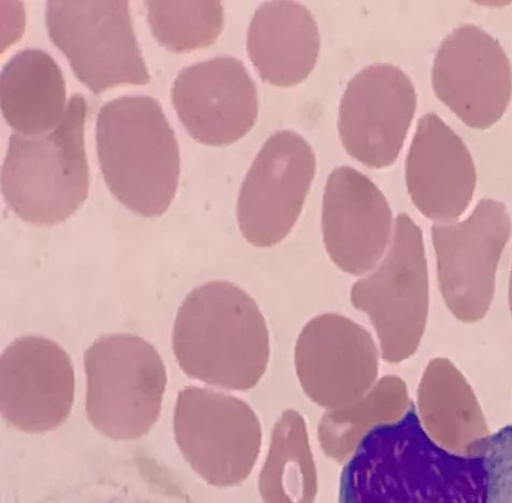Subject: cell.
Wrapping results in <instances>:
<instances>
[{
  "mask_svg": "<svg viewBox=\"0 0 512 503\" xmlns=\"http://www.w3.org/2000/svg\"><path fill=\"white\" fill-rule=\"evenodd\" d=\"M437 98L465 125L501 121L512 96V69L501 43L482 28L462 25L440 45L432 68Z\"/></svg>",
  "mask_w": 512,
  "mask_h": 503,
  "instance_id": "4fadbf2b",
  "label": "cell"
},
{
  "mask_svg": "<svg viewBox=\"0 0 512 503\" xmlns=\"http://www.w3.org/2000/svg\"><path fill=\"white\" fill-rule=\"evenodd\" d=\"M83 359L93 427L118 441L146 436L160 419L168 381L160 353L138 336L110 334L95 340Z\"/></svg>",
  "mask_w": 512,
  "mask_h": 503,
  "instance_id": "5b68a950",
  "label": "cell"
},
{
  "mask_svg": "<svg viewBox=\"0 0 512 503\" xmlns=\"http://www.w3.org/2000/svg\"><path fill=\"white\" fill-rule=\"evenodd\" d=\"M294 362L306 396L327 411L352 405L378 381L379 351L372 335L337 313L318 315L305 325Z\"/></svg>",
  "mask_w": 512,
  "mask_h": 503,
  "instance_id": "7c38bea8",
  "label": "cell"
},
{
  "mask_svg": "<svg viewBox=\"0 0 512 503\" xmlns=\"http://www.w3.org/2000/svg\"><path fill=\"white\" fill-rule=\"evenodd\" d=\"M418 96L405 71L391 64L362 69L347 85L338 112V133L355 161L374 169L392 166L414 121Z\"/></svg>",
  "mask_w": 512,
  "mask_h": 503,
  "instance_id": "8fae6325",
  "label": "cell"
},
{
  "mask_svg": "<svg viewBox=\"0 0 512 503\" xmlns=\"http://www.w3.org/2000/svg\"><path fill=\"white\" fill-rule=\"evenodd\" d=\"M46 24L51 41L93 93L149 83L125 0H50Z\"/></svg>",
  "mask_w": 512,
  "mask_h": 503,
  "instance_id": "52a82bcc",
  "label": "cell"
},
{
  "mask_svg": "<svg viewBox=\"0 0 512 503\" xmlns=\"http://www.w3.org/2000/svg\"><path fill=\"white\" fill-rule=\"evenodd\" d=\"M321 225L333 263L351 276L363 277L386 255L395 222L378 186L361 171L340 166L325 184Z\"/></svg>",
  "mask_w": 512,
  "mask_h": 503,
  "instance_id": "2e32d148",
  "label": "cell"
},
{
  "mask_svg": "<svg viewBox=\"0 0 512 503\" xmlns=\"http://www.w3.org/2000/svg\"><path fill=\"white\" fill-rule=\"evenodd\" d=\"M75 388L73 362L51 339L18 338L0 359V410L24 433H48L64 424L74 406Z\"/></svg>",
  "mask_w": 512,
  "mask_h": 503,
  "instance_id": "5bb4252c",
  "label": "cell"
},
{
  "mask_svg": "<svg viewBox=\"0 0 512 503\" xmlns=\"http://www.w3.org/2000/svg\"><path fill=\"white\" fill-rule=\"evenodd\" d=\"M318 470L304 416L293 409L282 412L259 477L264 503H315Z\"/></svg>",
  "mask_w": 512,
  "mask_h": 503,
  "instance_id": "44dd1931",
  "label": "cell"
},
{
  "mask_svg": "<svg viewBox=\"0 0 512 503\" xmlns=\"http://www.w3.org/2000/svg\"><path fill=\"white\" fill-rule=\"evenodd\" d=\"M339 503H512V426L455 453L412 404L361 441L340 474Z\"/></svg>",
  "mask_w": 512,
  "mask_h": 503,
  "instance_id": "6da1fadb",
  "label": "cell"
},
{
  "mask_svg": "<svg viewBox=\"0 0 512 503\" xmlns=\"http://www.w3.org/2000/svg\"><path fill=\"white\" fill-rule=\"evenodd\" d=\"M405 179L412 203L436 223L458 221L477 185L474 158L462 138L435 113L418 123L406 157Z\"/></svg>",
  "mask_w": 512,
  "mask_h": 503,
  "instance_id": "e0dca14e",
  "label": "cell"
},
{
  "mask_svg": "<svg viewBox=\"0 0 512 503\" xmlns=\"http://www.w3.org/2000/svg\"><path fill=\"white\" fill-rule=\"evenodd\" d=\"M350 296L371 320L384 361L402 363L417 352L428 323L430 282L423 234L409 215H398L386 255L353 284Z\"/></svg>",
  "mask_w": 512,
  "mask_h": 503,
  "instance_id": "8992f818",
  "label": "cell"
},
{
  "mask_svg": "<svg viewBox=\"0 0 512 503\" xmlns=\"http://www.w3.org/2000/svg\"><path fill=\"white\" fill-rule=\"evenodd\" d=\"M95 134L99 167L112 195L140 217H161L176 197L180 152L158 100H111L97 114Z\"/></svg>",
  "mask_w": 512,
  "mask_h": 503,
  "instance_id": "3957f363",
  "label": "cell"
},
{
  "mask_svg": "<svg viewBox=\"0 0 512 503\" xmlns=\"http://www.w3.org/2000/svg\"><path fill=\"white\" fill-rule=\"evenodd\" d=\"M316 172V153L302 135L283 129L265 141L237 199L240 233L253 247L272 248L290 235Z\"/></svg>",
  "mask_w": 512,
  "mask_h": 503,
  "instance_id": "30bf717a",
  "label": "cell"
},
{
  "mask_svg": "<svg viewBox=\"0 0 512 503\" xmlns=\"http://www.w3.org/2000/svg\"><path fill=\"white\" fill-rule=\"evenodd\" d=\"M0 102L4 119L25 136L47 134L62 122L66 84L53 57L39 49H25L3 68Z\"/></svg>",
  "mask_w": 512,
  "mask_h": 503,
  "instance_id": "d6986e66",
  "label": "cell"
},
{
  "mask_svg": "<svg viewBox=\"0 0 512 503\" xmlns=\"http://www.w3.org/2000/svg\"><path fill=\"white\" fill-rule=\"evenodd\" d=\"M88 103L76 94L53 131L13 134L2 168V193L24 222L53 226L66 221L87 200L90 171L84 147Z\"/></svg>",
  "mask_w": 512,
  "mask_h": 503,
  "instance_id": "277c9868",
  "label": "cell"
},
{
  "mask_svg": "<svg viewBox=\"0 0 512 503\" xmlns=\"http://www.w3.org/2000/svg\"><path fill=\"white\" fill-rule=\"evenodd\" d=\"M25 13L20 2H2V53L24 32Z\"/></svg>",
  "mask_w": 512,
  "mask_h": 503,
  "instance_id": "cb8c5ba5",
  "label": "cell"
},
{
  "mask_svg": "<svg viewBox=\"0 0 512 503\" xmlns=\"http://www.w3.org/2000/svg\"><path fill=\"white\" fill-rule=\"evenodd\" d=\"M511 232L506 206L491 198L481 199L462 222L433 225L439 289L459 321L476 323L489 312L497 267Z\"/></svg>",
  "mask_w": 512,
  "mask_h": 503,
  "instance_id": "9c48e42d",
  "label": "cell"
},
{
  "mask_svg": "<svg viewBox=\"0 0 512 503\" xmlns=\"http://www.w3.org/2000/svg\"><path fill=\"white\" fill-rule=\"evenodd\" d=\"M509 308L512 315V268L510 273V280H509Z\"/></svg>",
  "mask_w": 512,
  "mask_h": 503,
  "instance_id": "d4e9b609",
  "label": "cell"
},
{
  "mask_svg": "<svg viewBox=\"0 0 512 503\" xmlns=\"http://www.w3.org/2000/svg\"><path fill=\"white\" fill-rule=\"evenodd\" d=\"M174 434L181 454L198 476L222 488L248 479L263 445L260 420L246 401L198 386L179 392Z\"/></svg>",
  "mask_w": 512,
  "mask_h": 503,
  "instance_id": "ba28073f",
  "label": "cell"
},
{
  "mask_svg": "<svg viewBox=\"0 0 512 503\" xmlns=\"http://www.w3.org/2000/svg\"><path fill=\"white\" fill-rule=\"evenodd\" d=\"M418 415L426 433L455 453H465L469 444L489 435L471 385L447 358H434L426 366L418 388Z\"/></svg>",
  "mask_w": 512,
  "mask_h": 503,
  "instance_id": "ffe728a7",
  "label": "cell"
},
{
  "mask_svg": "<svg viewBox=\"0 0 512 503\" xmlns=\"http://www.w3.org/2000/svg\"><path fill=\"white\" fill-rule=\"evenodd\" d=\"M176 361L186 375L227 391L259 384L270 356L263 313L241 287L212 281L183 300L173 330Z\"/></svg>",
  "mask_w": 512,
  "mask_h": 503,
  "instance_id": "7a4b0ae2",
  "label": "cell"
},
{
  "mask_svg": "<svg viewBox=\"0 0 512 503\" xmlns=\"http://www.w3.org/2000/svg\"><path fill=\"white\" fill-rule=\"evenodd\" d=\"M321 50L316 19L290 0L267 2L253 14L247 34L249 59L262 80L292 88L315 70Z\"/></svg>",
  "mask_w": 512,
  "mask_h": 503,
  "instance_id": "ac0fdd59",
  "label": "cell"
},
{
  "mask_svg": "<svg viewBox=\"0 0 512 503\" xmlns=\"http://www.w3.org/2000/svg\"><path fill=\"white\" fill-rule=\"evenodd\" d=\"M411 405L406 383L395 376L383 377L352 405L326 411L318 426L322 452L345 464L372 430L401 420Z\"/></svg>",
  "mask_w": 512,
  "mask_h": 503,
  "instance_id": "7402d4cb",
  "label": "cell"
},
{
  "mask_svg": "<svg viewBox=\"0 0 512 503\" xmlns=\"http://www.w3.org/2000/svg\"><path fill=\"white\" fill-rule=\"evenodd\" d=\"M146 9L155 39L176 53L211 46L224 25V8L219 0H148Z\"/></svg>",
  "mask_w": 512,
  "mask_h": 503,
  "instance_id": "603a6c76",
  "label": "cell"
},
{
  "mask_svg": "<svg viewBox=\"0 0 512 503\" xmlns=\"http://www.w3.org/2000/svg\"><path fill=\"white\" fill-rule=\"evenodd\" d=\"M172 102L184 128L199 143L224 147L244 138L259 116V95L245 64L233 56L183 68Z\"/></svg>",
  "mask_w": 512,
  "mask_h": 503,
  "instance_id": "9a60e30c",
  "label": "cell"
}]
</instances>
